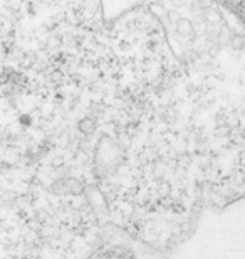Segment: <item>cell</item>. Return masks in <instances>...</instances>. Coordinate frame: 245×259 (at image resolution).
I'll return each instance as SVG.
<instances>
[{
  "label": "cell",
  "mask_w": 245,
  "mask_h": 259,
  "mask_svg": "<svg viewBox=\"0 0 245 259\" xmlns=\"http://www.w3.org/2000/svg\"><path fill=\"white\" fill-rule=\"evenodd\" d=\"M245 88V29L218 0H0V91L104 105Z\"/></svg>",
  "instance_id": "obj_1"
}]
</instances>
